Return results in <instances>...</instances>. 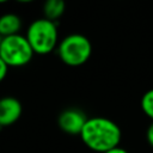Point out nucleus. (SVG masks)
Segmentation results:
<instances>
[{"label":"nucleus","instance_id":"nucleus-1","mask_svg":"<svg viewBox=\"0 0 153 153\" xmlns=\"http://www.w3.org/2000/svg\"><path fill=\"white\" fill-rule=\"evenodd\" d=\"M80 137L85 146L99 153L118 147L122 137L120 127L111 120L102 116L87 118Z\"/></svg>","mask_w":153,"mask_h":153},{"label":"nucleus","instance_id":"nucleus-2","mask_svg":"<svg viewBox=\"0 0 153 153\" xmlns=\"http://www.w3.org/2000/svg\"><path fill=\"white\" fill-rule=\"evenodd\" d=\"M25 37L35 54H49L57 44V25L45 18L36 19L29 25Z\"/></svg>","mask_w":153,"mask_h":153},{"label":"nucleus","instance_id":"nucleus-3","mask_svg":"<svg viewBox=\"0 0 153 153\" xmlns=\"http://www.w3.org/2000/svg\"><path fill=\"white\" fill-rule=\"evenodd\" d=\"M57 54L61 61L71 67H78L88 61L92 54L90 39L80 33L66 36L57 45Z\"/></svg>","mask_w":153,"mask_h":153},{"label":"nucleus","instance_id":"nucleus-4","mask_svg":"<svg viewBox=\"0 0 153 153\" xmlns=\"http://www.w3.org/2000/svg\"><path fill=\"white\" fill-rule=\"evenodd\" d=\"M33 50L25 36L13 35L4 37L0 44V57L8 67L26 66L33 57Z\"/></svg>","mask_w":153,"mask_h":153},{"label":"nucleus","instance_id":"nucleus-5","mask_svg":"<svg viewBox=\"0 0 153 153\" xmlns=\"http://www.w3.org/2000/svg\"><path fill=\"white\" fill-rule=\"evenodd\" d=\"M87 121L84 111L79 109H66L63 110L57 118V124L60 129L69 135H80L81 130Z\"/></svg>","mask_w":153,"mask_h":153},{"label":"nucleus","instance_id":"nucleus-6","mask_svg":"<svg viewBox=\"0 0 153 153\" xmlns=\"http://www.w3.org/2000/svg\"><path fill=\"white\" fill-rule=\"evenodd\" d=\"M23 112L22 103L11 96L0 98V127H8L16 123Z\"/></svg>","mask_w":153,"mask_h":153},{"label":"nucleus","instance_id":"nucleus-7","mask_svg":"<svg viewBox=\"0 0 153 153\" xmlns=\"http://www.w3.org/2000/svg\"><path fill=\"white\" fill-rule=\"evenodd\" d=\"M22 27V19L14 13H5L0 17V35L1 37H8L18 35Z\"/></svg>","mask_w":153,"mask_h":153},{"label":"nucleus","instance_id":"nucleus-8","mask_svg":"<svg viewBox=\"0 0 153 153\" xmlns=\"http://www.w3.org/2000/svg\"><path fill=\"white\" fill-rule=\"evenodd\" d=\"M66 10V4L62 0H48L43 5L44 18L56 23V20L63 14Z\"/></svg>","mask_w":153,"mask_h":153},{"label":"nucleus","instance_id":"nucleus-9","mask_svg":"<svg viewBox=\"0 0 153 153\" xmlns=\"http://www.w3.org/2000/svg\"><path fill=\"white\" fill-rule=\"evenodd\" d=\"M141 109L145 112V115L153 122V88L143 93L141 98Z\"/></svg>","mask_w":153,"mask_h":153},{"label":"nucleus","instance_id":"nucleus-10","mask_svg":"<svg viewBox=\"0 0 153 153\" xmlns=\"http://www.w3.org/2000/svg\"><path fill=\"white\" fill-rule=\"evenodd\" d=\"M7 71H8V66H7V65L5 63V61L0 57V82L6 78Z\"/></svg>","mask_w":153,"mask_h":153},{"label":"nucleus","instance_id":"nucleus-11","mask_svg":"<svg viewBox=\"0 0 153 153\" xmlns=\"http://www.w3.org/2000/svg\"><path fill=\"white\" fill-rule=\"evenodd\" d=\"M146 137H147V141L148 143L153 147V122L148 126L147 128V131H146Z\"/></svg>","mask_w":153,"mask_h":153},{"label":"nucleus","instance_id":"nucleus-12","mask_svg":"<svg viewBox=\"0 0 153 153\" xmlns=\"http://www.w3.org/2000/svg\"><path fill=\"white\" fill-rule=\"evenodd\" d=\"M105 153H129V152L127 149H124V148L118 146V147H115V148H112V149H110V151H108Z\"/></svg>","mask_w":153,"mask_h":153},{"label":"nucleus","instance_id":"nucleus-13","mask_svg":"<svg viewBox=\"0 0 153 153\" xmlns=\"http://www.w3.org/2000/svg\"><path fill=\"white\" fill-rule=\"evenodd\" d=\"M1 41H2V37H1V35H0V44H1Z\"/></svg>","mask_w":153,"mask_h":153}]
</instances>
